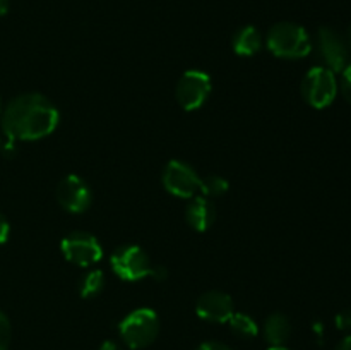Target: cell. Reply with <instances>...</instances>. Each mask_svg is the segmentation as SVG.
<instances>
[{
	"instance_id": "obj_4",
	"label": "cell",
	"mask_w": 351,
	"mask_h": 350,
	"mask_svg": "<svg viewBox=\"0 0 351 350\" xmlns=\"http://www.w3.org/2000/svg\"><path fill=\"white\" fill-rule=\"evenodd\" d=\"M338 79L336 74L329 69L317 65L312 67L307 74L302 79L300 91L305 102L312 106V108H328L338 96Z\"/></svg>"
},
{
	"instance_id": "obj_19",
	"label": "cell",
	"mask_w": 351,
	"mask_h": 350,
	"mask_svg": "<svg viewBox=\"0 0 351 350\" xmlns=\"http://www.w3.org/2000/svg\"><path fill=\"white\" fill-rule=\"evenodd\" d=\"M339 89L348 103H351V62L343 69L341 81H339Z\"/></svg>"
},
{
	"instance_id": "obj_5",
	"label": "cell",
	"mask_w": 351,
	"mask_h": 350,
	"mask_svg": "<svg viewBox=\"0 0 351 350\" xmlns=\"http://www.w3.org/2000/svg\"><path fill=\"white\" fill-rule=\"evenodd\" d=\"M110 266L113 273L125 281H139L143 278L149 277L151 264L149 256L143 247L136 244H127L113 250L110 257Z\"/></svg>"
},
{
	"instance_id": "obj_18",
	"label": "cell",
	"mask_w": 351,
	"mask_h": 350,
	"mask_svg": "<svg viewBox=\"0 0 351 350\" xmlns=\"http://www.w3.org/2000/svg\"><path fill=\"white\" fill-rule=\"evenodd\" d=\"M10 336H12V328H10L9 318L0 311V350H7Z\"/></svg>"
},
{
	"instance_id": "obj_17",
	"label": "cell",
	"mask_w": 351,
	"mask_h": 350,
	"mask_svg": "<svg viewBox=\"0 0 351 350\" xmlns=\"http://www.w3.org/2000/svg\"><path fill=\"white\" fill-rule=\"evenodd\" d=\"M230 189L228 180L219 175H208V177L201 178V187L199 192L204 198H221L223 194H226V191Z\"/></svg>"
},
{
	"instance_id": "obj_6",
	"label": "cell",
	"mask_w": 351,
	"mask_h": 350,
	"mask_svg": "<svg viewBox=\"0 0 351 350\" xmlns=\"http://www.w3.org/2000/svg\"><path fill=\"white\" fill-rule=\"evenodd\" d=\"M315 48L322 67L329 69L335 74H341L343 69L350 64V50L345 36L329 26H322L315 34Z\"/></svg>"
},
{
	"instance_id": "obj_21",
	"label": "cell",
	"mask_w": 351,
	"mask_h": 350,
	"mask_svg": "<svg viewBox=\"0 0 351 350\" xmlns=\"http://www.w3.org/2000/svg\"><path fill=\"white\" fill-rule=\"evenodd\" d=\"M9 235H10V225L9 222H7L5 216L0 213V246L9 240Z\"/></svg>"
},
{
	"instance_id": "obj_14",
	"label": "cell",
	"mask_w": 351,
	"mask_h": 350,
	"mask_svg": "<svg viewBox=\"0 0 351 350\" xmlns=\"http://www.w3.org/2000/svg\"><path fill=\"white\" fill-rule=\"evenodd\" d=\"M291 335L290 319L281 312H274L264 323V338L271 347H285Z\"/></svg>"
},
{
	"instance_id": "obj_8",
	"label": "cell",
	"mask_w": 351,
	"mask_h": 350,
	"mask_svg": "<svg viewBox=\"0 0 351 350\" xmlns=\"http://www.w3.org/2000/svg\"><path fill=\"white\" fill-rule=\"evenodd\" d=\"M62 254L69 263L81 268H89L101 261L103 247L93 233L72 232L62 239Z\"/></svg>"
},
{
	"instance_id": "obj_9",
	"label": "cell",
	"mask_w": 351,
	"mask_h": 350,
	"mask_svg": "<svg viewBox=\"0 0 351 350\" xmlns=\"http://www.w3.org/2000/svg\"><path fill=\"white\" fill-rule=\"evenodd\" d=\"M201 178L202 177H199V174L192 165L185 163L182 160L168 161L163 175H161L165 189L170 194L182 199H191L197 196L199 187H201Z\"/></svg>"
},
{
	"instance_id": "obj_2",
	"label": "cell",
	"mask_w": 351,
	"mask_h": 350,
	"mask_svg": "<svg viewBox=\"0 0 351 350\" xmlns=\"http://www.w3.org/2000/svg\"><path fill=\"white\" fill-rule=\"evenodd\" d=\"M266 47L273 55L287 60L307 57L312 51L311 34L297 23H276L266 36Z\"/></svg>"
},
{
	"instance_id": "obj_16",
	"label": "cell",
	"mask_w": 351,
	"mask_h": 350,
	"mask_svg": "<svg viewBox=\"0 0 351 350\" xmlns=\"http://www.w3.org/2000/svg\"><path fill=\"white\" fill-rule=\"evenodd\" d=\"M230 329L240 338H254L259 333V326L245 312H233L232 318L228 319Z\"/></svg>"
},
{
	"instance_id": "obj_25",
	"label": "cell",
	"mask_w": 351,
	"mask_h": 350,
	"mask_svg": "<svg viewBox=\"0 0 351 350\" xmlns=\"http://www.w3.org/2000/svg\"><path fill=\"white\" fill-rule=\"evenodd\" d=\"M335 350H351V335H346L345 338L336 345Z\"/></svg>"
},
{
	"instance_id": "obj_7",
	"label": "cell",
	"mask_w": 351,
	"mask_h": 350,
	"mask_svg": "<svg viewBox=\"0 0 351 350\" xmlns=\"http://www.w3.org/2000/svg\"><path fill=\"white\" fill-rule=\"evenodd\" d=\"M211 89L213 82L209 74L192 69V71L184 72L180 75L177 88H175V96H177L178 105L185 112H195V110L204 106V103L208 102Z\"/></svg>"
},
{
	"instance_id": "obj_26",
	"label": "cell",
	"mask_w": 351,
	"mask_h": 350,
	"mask_svg": "<svg viewBox=\"0 0 351 350\" xmlns=\"http://www.w3.org/2000/svg\"><path fill=\"white\" fill-rule=\"evenodd\" d=\"M7 9H9V0H0V16H3Z\"/></svg>"
},
{
	"instance_id": "obj_3",
	"label": "cell",
	"mask_w": 351,
	"mask_h": 350,
	"mask_svg": "<svg viewBox=\"0 0 351 350\" xmlns=\"http://www.w3.org/2000/svg\"><path fill=\"white\" fill-rule=\"evenodd\" d=\"M120 336L129 349L141 350L149 347L160 333V319L153 309L139 307L129 312L119 325Z\"/></svg>"
},
{
	"instance_id": "obj_1",
	"label": "cell",
	"mask_w": 351,
	"mask_h": 350,
	"mask_svg": "<svg viewBox=\"0 0 351 350\" xmlns=\"http://www.w3.org/2000/svg\"><path fill=\"white\" fill-rule=\"evenodd\" d=\"M2 129L10 141H38L50 136L58 126L57 106L41 93H24L2 110Z\"/></svg>"
},
{
	"instance_id": "obj_29",
	"label": "cell",
	"mask_w": 351,
	"mask_h": 350,
	"mask_svg": "<svg viewBox=\"0 0 351 350\" xmlns=\"http://www.w3.org/2000/svg\"><path fill=\"white\" fill-rule=\"evenodd\" d=\"M0 115H2V100H0Z\"/></svg>"
},
{
	"instance_id": "obj_12",
	"label": "cell",
	"mask_w": 351,
	"mask_h": 350,
	"mask_svg": "<svg viewBox=\"0 0 351 350\" xmlns=\"http://www.w3.org/2000/svg\"><path fill=\"white\" fill-rule=\"evenodd\" d=\"M185 218L195 232H206L215 223L216 208L204 196H194L185 208Z\"/></svg>"
},
{
	"instance_id": "obj_10",
	"label": "cell",
	"mask_w": 351,
	"mask_h": 350,
	"mask_svg": "<svg viewBox=\"0 0 351 350\" xmlns=\"http://www.w3.org/2000/svg\"><path fill=\"white\" fill-rule=\"evenodd\" d=\"M55 196L58 205L69 213H84L93 202L91 187L84 178L75 174L67 175L58 182Z\"/></svg>"
},
{
	"instance_id": "obj_11",
	"label": "cell",
	"mask_w": 351,
	"mask_h": 350,
	"mask_svg": "<svg viewBox=\"0 0 351 350\" xmlns=\"http://www.w3.org/2000/svg\"><path fill=\"white\" fill-rule=\"evenodd\" d=\"M195 312L201 319L208 323H228L235 312L233 301L226 292L209 290L197 299Z\"/></svg>"
},
{
	"instance_id": "obj_27",
	"label": "cell",
	"mask_w": 351,
	"mask_h": 350,
	"mask_svg": "<svg viewBox=\"0 0 351 350\" xmlns=\"http://www.w3.org/2000/svg\"><path fill=\"white\" fill-rule=\"evenodd\" d=\"M345 40H346V45H348V50L351 51V26L348 27V30H346Z\"/></svg>"
},
{
	"instance_id": "obj_15",
	"label": "cell",
	"mask_w": 351,
	"mask_h": 350,
	"mask_svg": "<svg viewBox=\"0 0 351 350\" xmlns=\"http://www.w3.org/2000/svg\"><path fill=\"white\" fill-rule=\"evenodd\" d=\"M103 287H105V275L101 270L88 271L79 280V294L84 299H91L101 294Z\"/></svg>"
},
{
	"instance_id": "obj_20",
	"label": "cell",
	"mask_w": 351,
	"mask_h": 350,
	"mask_svg": "<svg viewBox=\"0 0 351 350\" xmlns=\"http://www.w3.org/2000/svg\"><path fill=\"white\" fill-rule=\"evenodd\" d=\"M336 326L341 331H351V309H345V311H341L336 316Z\"/></svg>"
},
{
	"instance_id": "obj_22",
	"label": "cell",
	"mask_w": 351,
	"mask_h": 350,
	"mask_svg": "<svg viewBox=\"0 0 351 350\" xmlns=\"http://www.w3.org/2000/svg\"><path fill=\"white\" fill-rule=\"evenodd\" d=\"M195 350H232V349L221 342H204L201 343Z\"/></svg>"
},
{
	"instance_id": "obj_13",
	"label": "cell",
	"mask_w": 351,
	"mask_h": 350,
	"mask_svg": "<svg viewBox=\"0 0 351 350\" xmlns=\"http://www.w3.org/2000/svg\"><path fill=\"white\" fill-rule=\"evenodd\" d=\"M263 45V34H261L259 30L254 26L240 27L232 38L233 51H235L237 55H240V57H252V55L259 54Z\"/></svg>"
},
{
	"instance_id": "obj_28",
	"label": "cell",
	"mask_w": 351,
	"mask_h": 350,
	"mask_svg": "<svg viewBox=\"0 0 351 350\" xmlns=\"http://www.w3.org/2000/svg\"><path fill=\"white\" fill-rule=\"evenodd\" d=\"M269 350H290V349H287V347H271Z\"/></svg>"
},
{
	"instance_id": "obj_24",
	"label": "cell",
	"mask_w": 351,
	"mask_h": 350,
	"mask_svg": "<svg viewBox=\"0 0 351 350\" xmlns=\"http://www.w3.org/2000/svg\"><path fill=\"white\" fill-rule=\"evenodd\" d=\"M98 350H122V347H120L117 342H112V340H106V342H103L101 345H99Z\"/></svg>"
},
{
	"instance_id": "obj_23",
	"label": "cell",
	"mask_w": 351,
	"mask_h": 350,
	"mask_svg": "<svg viewBox=\"0 0 351 350\" xmlns=\"http://www.w3.org/2000/svg\"><path fill=\"white\" fill-rule=\"evenodd\" d=\"M149 277L156 278V280H165V278H167V268L158 266V264H153Z\"/></svg>"
}]
</instances>
